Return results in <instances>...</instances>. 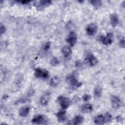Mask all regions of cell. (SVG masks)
Here are the masks:
<instances>
[{"label":"cell","instance_id":"cell-1","mask_svg":"<svg viewBox=\"0 0 125 125\" xmlns=\"http://www.w3.org/2000/svg\"><path fill=\"white\" fill-rule=\"evenodd\" d=\"M66 81L68 84L74 89L77 88L82 85V83L79 82L74 73L68 75L66 78Z\"/></svg>","mask_w":125,"mask_h":125},{"label":"cell","instance_id":"cell-2","mask_svg":"<svg viewBox=\"0 0 125 125\" xmlns=\"http://www.w3.org/2000/svg\"><path fill=\"white\" fill-rule=\"evenodd\" d=\"M57 102L61 106L62 110H65L67 109L71 104V101L67 97L60 96L57 98Z\"/></svg>","mask_w":125,"mask_h":125},{"label":"cell","instance_id":"cell-3","mask_svg":"<svg viewBox=\"0 0 125 125\" xmlns=\"http://www.w3.org/2000/svg\"><path fill=\"white\" fill-rule=\"evenodd\" d=\"M34 75L37 78H42L44 79H47L49 77V73L48 71L46 69L40 67L35 69Z\"/></svg>","mask_w":125,"mask_h":125},{"label":"cell","instance_id":"cell-4","mask_svg":"<svg viewBox=\"0 0 125 125\" xmlns=\"http://www.w3.org/2000/svg\"><path fill=\"white\" fill-rule=\"evenodd\" d=\"M32 123L36 125H42L47 124V120L46 117L41 114H37L34 116L31 120Z\"/></svg>","mask_w":125,"mask_h":125},{"label":"cell","instance_id":"cell-5","mask_svg":"<svg viewBox=\"0 0 125 125\" xmlns=\"http://www.w3.org/2000/svg\"><path fill=\"white\" fill-rule=\"evenodd\" d=\"M113 34L112 33H108L105 37L101 36L100 40L105 45H109L113 42Z\"/></svg>","mask_w":125,"mask_h":125},{"label":"cell","instance_id":"cell-6","mask_svg":"<svg viewBox=\"0 0 125 125\" xmlns=\"http://www.w3.org/2000/svg\"><path fill=\"white\" fill-rule=\"evenodd\" d=\"M98 31V26L95 23H91L89 24L86 28V32L88 35L93 36L95 35Z\"/></svg>","mask_w":125,"mask_h":125},{"label":"cell","instance_id":"cell-7","mask_svg":"<svg viewBox=\"0 0 125 125\" xmlns=\"http://www.w3.org/2000/svg\"><path fill=\"white\" fill-rule=\"evenodd\" d=\"M111 106L114 109H118L122 106V101L119 97L115 95H112L110 97Z\"/></svg>","mask_w":125,"mask_h":125},{"label":"cell","instance_id":"cell-8","mask_svg":"<svg viewBox=\"0 0 125 125\" xmlns=\"http://www.w3.org/2000/svg\"><path fill=\"white\" fill-rule=\"evenodd\" d=\"M77 40V36L76 34L73 31L69 33L68 37L66 39L65 41L69 43L71 46H73L76 43Z\"/></svg>","mask_w":125,"mask_h":125},{"label":"cell","instance_id":"cell-9","mask_svg":"<svg viewBox=\"0 0 125 125\" xmlns=\"http://www.w3.org/2000/svg\"><path fill=\"white\" fill-rule=\"evenodd\" d=\"M51 98L50 93L48 92H46L43 94L40 97V102L42 105H46L48 104Z\"/></svg>","mask_w":125,"mask_h":125},{"label":"cell","instance_id":"cell-10","mask_svg":"<svg viewBox=\"0 0 125 125\" xmlns=\"http://www.w3.org/2000/svg\"><path fill=\"white\" fill-rule=\"evenodd\" d=\"M80 109L84 113H90L93 110V106L90 104L85 103L81 105Z\"/></svg>","mask_w":125,"mask_h":125},{"label":"cell","instance_id":"cell-11","mask_svg":"<svg viewBox=\"0 0 125 125\" xmlns=\"http://www.w3.org/2000/svg\"><path fill=\"white\" fill-rule=\"evenodd\" d=\"M111 24L113 27H116L119 23V18L117 13H113L110 15Z\"/></svg>","mask_w":125,"mask_h":125},{"label":"cell","instance_id":"cell-12","mask_svg":"<svg viewBox=\"0 0 125 125\" xmlns=\"http://www.w3.org/2000/svg\"><path fill=\"white\" fill-rule=\"evenodd\" d=\"M86 60L89 63V65L91 66H94L96 65L98 62L97 58L92 54H89L88 56H87Z\"/></svg>","mask_w":125,"mask_h":125},{"label":"cell","instance_id":"cell-13","mask_svg":"<svg viewBox=\"0 0 125 125\" xmlns=\"http://www.w3.org/2000/svg\"><path fill=\"white\" fill-rule=\"evenodd\" d=\"M57 120L60 123L64 122L66 119V111L65 110H62L57 112L56 114Z\"/></svg>","mask_w":125,"mask_h":125},{"label":"cell","instance_id":"cell-14","mask_svg":"<svg viewBox=\"0 0 125 125\" xmlns=\"http://www.w3.org/2000/svg\"><path fill=\"white\" fill-rule=\"evenodd\" d=\"M52 3L51 0H41L40 1V4L37 7V9L38 11H40L44 9L45 7L48 6Z\"/></svg>","mask_w":125,"mask_h":125},{"label":"cell","instance_id":"cell-15","mask_svg":"<svg viewBox=\"0 0 125 125\" xmlns=\"http://www.w3.org/2000/svg\"><path fill=\"white\" fill-rule=\"evenodd\" d=\"M30 108L27 106H22L19 110V114L21 117H26L29 113Z\"/></svg>","mask_w":125,"mask_h":125},{"label":"cell","instance_id":"cell-16","mask_svg":"<svg viewBox=\"0 0 125 125\" xmlns=\"http://www.w3.org/2000/svg\"><path fill=\"white\" fill-rule=\"evenodd\" d=\"M103 89L102 87L100 85L96 86L93 90V94L96 98H99L102 96Z\"/></svg>","mask_w":125,"mask_h":125},{"label":"cell","instance_id":"cell-17","mask_svg":"<svg viewBox=\"0 0 125 125\" xmlns=\"http://www.w3.org/2000/svg\"><path fill=\"white\" fill-rule=\"evenodd\" d=\"M84 121L83 117L81 115L76 116L72 120V124L75 125L82 124Z\"/></svg>","mask_w":125,"mask_h":125},{"label":"cell","instance_id":"cell-18","mask_svg":"<svg viewBox=\"0 0 125 125\" xmlns=\"http://www.w3.org/2000/svg\"><path fill=\"white\" fill-rule=\"evenodd\" d=\"M62 55L65 57H68L72 53L71 48L68 46H64L62 49Z\"/></svg>","mask_w":125,"mask_h":125},{"label":"cell","instance_id":"cell-19","mask_svg":"<svg viewBox=\"0 0 125 125\" xmlns=\"http://www.w3.org/2000/svg\"><path fill=\"white\" fill-rule=\"evenodd\" d=\"M94 123L97 125H103L104 124V115L100 114L95 117L94 119Z\"/></svg>","mask_w":125,"mask_h":125},{"label":"cell","instance_id":"cell-20","mask_svg":"<svg viewBox=\"0 0 125 125\" xmlns=\"http://www.w3.org/2000/svg\"><path fill=\"white\" fill-rule=\"evenodd\" d=\"M59 83V78L57 76H55L51 79L50 81V85L52 87H56L58 85Z\"/></svg>","mask_w":125,"mask_h":125},{"label":"cell","instance_id":"cell-21","mask_svg":"<svg viewBox=\"0 0 125 125\" xmlns=\"http://www.w3.org/2000/svg\"><path fill=\"white\" fill-rule=\"evenodd\" d=\"M91 4L96 8H98L102 5V2L99 0H92L90 1Z\"/></svg>","mask_w":125,"mask_h":125},{"label":"cell","instance_id":"cell-22","mask_svg":"<svg viewBox=\"0 0 125 125\" xmlns=\"http://www.w3.org/2000/svg\"><path fill=\"white\" fill-rule=\"evenodd\" d=\"M104 124L110 123L112 120V117L111 115L108 112H106L105 113L104 115Z\"/></svg>","mask_w":125,"mask_h":125},{"label":"cell","instance_id":"cell-23","mask_svg":"<svg viewBox=\"0 0 125 125\" xmlns=\"http://www.w3.org/2000/svg\"><path fill=\"white\" fill-rule=\"evenodd\" d=\"M59 62H60L59 60L56 57H52L50 61V63L53 66H57L59 64Z\"/></svg>","mask_w":125,"mask_h":125},{"label":"cell","instance_id":"cell-24","mask_svg":"<svg viewBox=\"0 0 125 125\" xmlns=\"http://www.w3.org/2000/svg\"><path fill=\"white\" fill-rule=\"evenodd\" d=\"M83 100L84 101V102H88L91 98V96L89 94H85L83 95V96L82 97Z\"/></svg>","mask_w":125,"mask_h":125},{"label":"cell","instance_id":"cell-25","mask_svg":"<svg viewBox=\"0 0 125 125\" xmlns=\"http://www.w3.org/2000/svg\"><path fill=\"white\" fill-rule=\"evenodd\" d=\"M51 46V43L50 42H48L45 43L43 46V50L44 51H48Z\"/></svg>","mask_w":125,"mask_h":125},{"label":"cell","instance_id":"cell-26","mask_svg":"<svg viewBox=\"0 0 125 125\" xmlns=\"http://www.w3.org/2000/svg\"><path fill=\"white\" fill-rule=\"evenodd\" d=\"M6 31V27L2 23H0V34L2 35L3 33H5V32Z\"/></svg>","mask_w":125,"mask_h":125},{"label":"cell","instance_id":"cell-27","mask_svg":"<svg viewBox=\"0 0 125 125\" xmlns=\"http://www.w3.org/2000/svg\"><path fill=\"white\" fill-rule=\"evenodd\" d=\"M119 45L122 48H125V39L124 38H123L119 42Z\"/></svg>","mask_w":125,"mask_h":125},{"label":"cell","instance_id":"cell-28","mask_svg":"<svg viewBox=\"0 0 125 125\" xmlns=\"http://www.w3.org/2000/svg\"><path fill=\"white\" fill-rule=\"evenodd\" d=\"M116 119L117 122H121L123 121V117H122L121 115H119V116H117L116 118Z\"/></svg>","mask_w":125,"mask_h":125}]
</instances>
